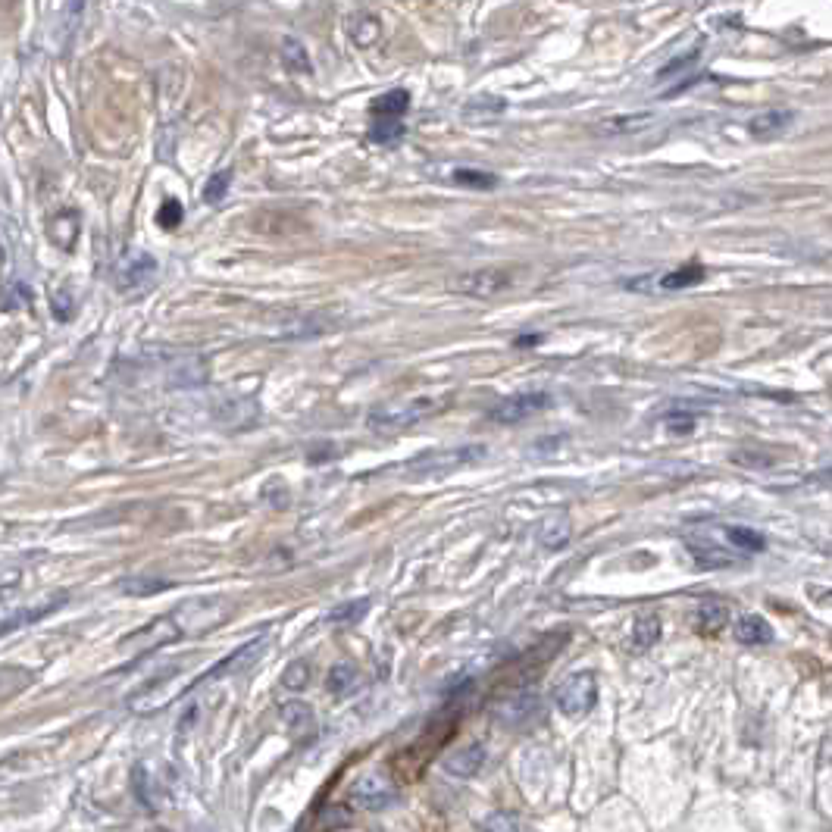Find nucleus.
<instances>
[{
	"mask_svg": "<svg viewBox=\"0 0 832 832\" xmlns=\"http://www.w3.org/2000/svg\"><path fill=\"white\" fill-rule=\"evenodd\" d=\"M282 717H285V723H288V729H298V726H310L313 723V714H310V707L307 704H301V701H291V704H285L282 707Z\"/></svg>",
	"mask_w": 832,
	"mask_h": 832,
	"instance_id": "nucleus-29",
	"label": "nucleus"
},
{
	"mask_svg": "<svg viewBox=\"0 0 832 832\" xmlns=\"http://www.w3.org/2000/svg\"><path fill=\"white\" fill-rule=\"evenodd\" d=\"M695 57H698V47H695V51H692L689 57H676L673 63H667L664 69L657 72V79H670V76H676V69H689V63H692Z\"/></svg>",
	"mask_w": 832,
	"mask_h": 832,
	"instance_id": "nucleus-33",
	"label": "nucleus"
},
{
	"mask_svg": "<svg viewBox=\"0 0 832 832\" xmlns=\"http://www.w3.org/2000/svg\"><path fill=\"white\" fill-rule=\"evenodd\" d=\"M570 535H573V526H570L567 513H554V517L538 523V545L548 548V551L564 548L570 542Z\"/></svg>",
	"mask_w": 832,
	"mask_h": 832,
	"instance_id": "nucleus-12",
	"label": "nucleus"
},
{
	"mask_svg": "<svg viewBox=\"0 0 832 832\" xmlns=\"http://www.w3.org/2000/svg\"><path fill=\"white\" fill-rule=\"evenodd\" d=\"M548 407H551V395H548V391H526V395L504 398L498 407L488 410V420L501 423V426H517V423L529 420V416L542 413V410H548Z\"/></svg>",
	"mask_w": 832,
	"mask_h": 832,
	"instance_id": "nucleus-7",
	"label": "nucleus"
},
{
	"mask_svg": "<svg viewBox=\"0 0 832 832\" xmlns=\"http://www.w3.org/2000/svg\"><path fill=\"white\" fill-rule=\"evenodd\" d=\"M485 448L482 445H463V448H438L429 451L423 457H416L407 463V470L413 476H442V473H454L460 467H470V463L482 460Z\"/></svg>",
	"mask_w": 832,
	"mask_h": 832,
	"instance_id": "nucleus-3",
	"label": "nucleus"
},
{
	"mask_svg": "<svg viewBox=\"0 0 832 832\" xmlns=\"http://www.w3.org/2000/svg\"><path fill=\"white\" fill-rule=\"evenodd\" d=\"M557 711L567 717H585L598 704V679L595 673H573L554 689Z\"/></svg>",
	"mask_w": 832,
	"mask_h": 832,
	"instance_id": "nucleus-4",
	"label": "nucleus"
},
{
	"mask_svg": "<svg viewBox=\"0 0 832 832\" xmlns=\"http://www.w3.org/2000/svg\"><path fill=\"white\" fill-rule=\"evenodd\" d=\"M116 589H119L122 595H129V598H151V595H157V592L173 589V582L163 579V576H151V573H132V576H126V579H119Z\"/></svg>",
	"mask_w": 832,
	"mask_h": 832,
	"instance_id": "nucleus-11",
	"label": "nucleus"
},
{
	"mask_svg": "<svg viewBox=\"0 0 832 832\" xmlns=\"http://www.w3.org/2000/svg\"><path fill=\"white\" fill-rule=\"evenodd\" d=\"M370 610V601L366 598H357V601H348V604H338L332 614H329V623L335 626H354L363 620V614Z\"/></svg>",
	"mask_w": 832,
	"mask_h": 832,
	"instance_id": "nucleus-24",
	"label": "nucleus"
},
{
	"mask_svg": "<svg viewBox=\"0 0 832 832\" xmlns=\"http://www.w3.org/2000/svg\"><path fill=\"white\" fill-rule=\"evenodd\" d=\"M695 620H698V632L714 635V632H720L729 623V607L720 604V601H704L698 607V617Z\"/></svg>",
	"mask_w": 832,
	"mask_h": 832,
	"instance_id": "nucleus-18",
	"label": "nucleus"
},
{
	"mask_svg": "<svg viewBox=\"0 0 832 832\" xmlns=\"http://www.w3.org/2000/svg\"><path fill=\"white\" fill-rule=\"evenodd\" d=\"M348 32H351L357 47H370L379 38V19L370 16V13H360L348 22Z\"/></svg>",
	"mask_w": 832,
	"mask_h": 832,
	"instance_id": "nucleus-22",
	"label": "nucleus"
},
{
	"mask_svg": "<svg viewBox=\"0 0 832 832\" xmlns=\"http://www.w3.org/2000/svg\"><path fill=\"white\" fill-rule=\"evenodd\" d=\"M401 138H404V122H398V119H379V122H373V129H370L373 144H395Z\"/></svg>",
	"mask_w": 832,
	"mask_h": 832,
	"instance_id": "nucleus-26",
	"label": "nucleus"
},
{
	"mask_svg": "<svg viewBox=\"0 0 832 832\" xmlns=\"http://www.w3.org/2000/svg\"><path fill=\"white\" fill-rule=\"evenodd\" d=\"M32 685V673L22 667H0V701H7L13 695H19L22 689Z\"/></svg>",
	"mask_w": 832,
	"mask_h": 832,
	"instance_id": "nucleus-21",
	"label": "nucleus"
},
{
	"mask_svg": "<svg viewBox=\"0 0 832 832\" xmlns=\"http://www.w3.org/2000/svg\"><path fill=\"white\" fill-rule=\"evenodd\" d=\"M482 832H520V826H517V820H513L510 814L498 811V814H492L482 823Z\"/></svg>",
	"mask_w": 832,
	"mask_h": 832,
	"instance_id": "nucleus-31",
	"label": "nucleus"
},
{
	"mask_svg": "<svg viewBox=\"0 0 832 832\" xmlns=\"http://www.w3.org/2000/svg\"><path fill=\"white\" fill-rule=\"evenodd\" d=\"M732 635H736L742 645H770L773 642V626L764 617L748 614V617L736 620V626H732Z\"/></svg>",
	"mask_w": 832,
	"mask_h": 832,
	"instance_id": "nucleus-14",
	"label": "nucleus"
},
{
	"mask_svg": "<svg viewBox=\"0 0 832 832\" xmlns=\"http://www.w3.org/2000/svg\"><path fill=\"white\" fill-rule=\"evenodd\" d=\"M348 798L354 807H363V811H382V807L395 804L398 786L382 773H366L348 789Z\"/></svg>",
	"mask_w": 832,
	"mask_h": 832,
	"instance_id": "nucleus-6",
	"label": "nucleus"
},
{
	"mask_svg": "<svg viewBox=\"0 0 832 832\" xmlns=\"http://www.w3.org/2000/svg\"><path fill=\"white\" fill-rule=\"evenodd\" d=\"M792 119H795V113L789 107H770V110H761V113H754L748 119V132L757 141H770V138L786 132L792 126Z\"/></svg>",
	"mask_w": 832,
	"mask_h": 832,
	"instance_id": "nucleus-9",
	"label": "nucleus"
},
{
	"mask_svg": "<svg viewBox=\"0 0 832 832\" xmlns=\"http://www.w3.org/2000/svg\"><path fill=\"white\" fill-rule=\"evenodd\" d=\"M157 276V263L148 254H132L119 269V291H126V295H141L144 288L154 285Z\"/></svg>",
	"mask_w": 832,
	"mask_h": 832,
	"instance_id": "nucleus-8",
	"label": "nucleus"
},
{
	"mask_svg": "<svg viewBox=\"0 0 832 832\" xmlns=\"http://www.w3.org/2000/svg\"><path fill=\"white\" fill-rule=\"evenodd\" d=\"M707 279V273L698 266V263H689V266H679L673 269V273H667L664 279H660L657 285L664 288V291H679V288H692V285H701Z\"/></svg>",
	"mask_w": 832,
	"mask_h": 832,
	"instance_id": "nucleus-19",
	"label": "nucleus"
},
{
	"mask_svg": "<svg viewBox=\"0 0 832 832\" xmlns=\"http://www.w3.org/2000/svg\"><path fill=\"white\" fill-rule=\"evenodd\" d=\"M282 682L288 685V689H304V685H307V664H291L285 670Z\"/></svg>",
	"mask_w": 832,
	"mask_h": 832,
	"instance_id": "nucleus-32",
	"label": "nucleus"
},
{
	"mask_svg": "<svg viewBox=\"0 0 832 832\" xmlns=\"http://www.w3.org/2000/svg\"><path fill=\"white\" fill-rule=\"evenodd\" d=\"M370 110H373V116H379V119H401V116L410 110V94H407L404 88L385 91V94L376 97Z\"/></svg>",
	"mask_w": 832,
	"mask_h": 832,
	"instance_id": "nucleus-15",
	"label": "nucleus"
},
{
	"mask_svg": "<svg viewBox=\"0 0 832 832\" xmlns=\"http://www.w3.org/2000/svg\"><path fill=\"white\" fill-rule=\"evenodd\" d=\"M141 832H166V829H160V826H151V829H141Z\"/></svg>",
	"mask_w": 832,
	"mask_h": 832,
	"instance_id": "nucleus-35",
	"label": "nucleus"
},
{
	"mask_svg": "<svg viewBox=\"0 0 832 832\" xmlns=\"http://www.w3.org/2000/svg\"><path fill=\"white\" fill-rule=\"evenodd\" d=\"M692 432V416H673L670 420V432Z\"/></svg>",
	"mask_w": 832,
	"mask_h": 832,
	"instance_id": "nucleus-34",
	"label": "nucleus"
},
{
	"mask_svg": "<svg viewBox=\"0 0 832 832\" xmlns=\"http://www.w3.org/2000/svg\"><path fill=\"white\" fill-rule=\"evenodd\" d=\"M360 685V673H357V667H351V664H338V667H332L329 670V692H335V695H348V692H354Z\"/></svg>",
	"mask_w": 832,
	"mask_h": 832,
	"instance_id": "nucleus-23",
	"label": "nucleus"
},
{
	"mask_svg": "<svg viewBox=\"0 0 832 832\" xmlns=\"http://www.w3.org/2000/svg\"><path fill=\"white\" fill-rule=\"evenodd\" d=\"M660 642V617L657 614H645L635 620L632 626V648L635 651H648Z\"/></svg>",
	"mask_w": 832,
	"mask_h": 832,
	"instance_id": "nucleus-17",
	"label": "nucleus"
},
{
	"mask_svg": "<svg viewBox=\"0 0 832 832\" xmlns=\"http://www.w3.org/2000/svg\"><path fill=\"white\" fill-rule=\"evenodd\" d=\"M513 285V276L507 269H473V273H460L448 282V291L463 298H495L501 291H507Z\"/></svg>",
	"mask_w": 832,
	"mask_h": 832,
	"instance_id": "nucleus-5",
	"label": "nucleus"
},
{
	"mask_svg": "<svg viewBox=\"0 0 832 832\" xmlns=\"http://www.w3.org/2000/svg\"><path fill=\"white\" fill-rule=\"evenodd\" d=\"M229 185H232V173L229 169H223V173H216L210 176V182L204 185V201L207 204H219L229 194Z\"/></svg>",
	"mask_w": 832,
	"mask_h": 832,
	"instance_id": "nucleus-28",
	"label": "nucleus"
},
{
	"mask_svg": "<svg viewBox=\"0 0 832 832\" xmlns=\"http://www.w3.org/2000/svg\"><path fill=\"white\" fill-rule=\"evenodd\" d=\"M726 538H729L732 548H739V551H745V554H757V551L767 548V538H764L761 532L748 529V526H729V529H726Z\"/></svg>",
	"mask_w": 832,
	"mask_h": 832,
	"instance_id": "nucleus-20",
	"label": "nucleus"
},
{
	"mask_svg": "<svg viewBox=\"0 0 832 832\" xmlns=\"http://www.w3.org/2000/svg\"><path fill=\"white\" fill-rule=\"evenodd\" d=\"M689 554L695 557V564L698 567H707V570H717V567H732V564H739V557L714 545V542H698V538H689Z\"/></svg>",
	"mask_w": 832,
	"mask_h": 832,
	"instance_id": "nucleus-13",
	"label": "nucleus"
},
{
	"mask_svg": "<svg viewBox=\"0 0 832 832\" xmlns=\"http://www.w3.org/2000/svg\"><path fill=\"white\" fill-rule=\"evenodd\" d=\"M448 404H451L448 395L445 398L420 395V398L388 401V404H379L370 416H366V423H370L373 432H398V429H410L416 423L429 420V416H435V413H442Z\"/></svg>",
	"mask_w": 832,
	"mask_h": 832,
	"instance_id": "nucleus-2",
	"label": "nucleus"
},
{
	"mask_svg": "<svg viewBox=\"0 0 832 832\" xmlns=\"http://www.w3.org/2000/svg\"><path fill=\"white\" fill-rule=\"evenodd\" d=\"M454 729H457V714H442V717H435L426 729H423V736L410 742L404 751H398V757L391 761V770H395V776L401 782H413V779H420L423 770L432 764V757L442 751L451 736H454Z\"/></svg>",
	"mask_w": 832,
	"mask_h": 832,
	"instance_id": "nucleus-1",
	"label": "nucleus"
},
{
	"mask_svg": "<svg viewBox=\"0 0 832 832\" xmlns=\"http://www.w3.org/2000/svg\"><path fill=\"white\" fill-rule=\"evenodd\" d=\"M182 216H185V207L179 201H163L160 210H157V223L163 229H176L182 223Z\"/></svg>",
	"mask_w": 832,
	"mask_h": 832,
	"instance_id": "nucleus-30",
	"label": "nucleus"
},
{
	"mask_svg": "<svg viewBox=\"0 0 832 832\" xmlns=\"http://www.w3.org/2000/svg\"><path fill=\"white\" fill-rule=\"evenodd\" d=\"M282 63H285L291 72H310V60H307L304 44L295 41V38H285V41H282Z\"/></svg>",
	"mask_w": 832,
	"mask_h": 832,
	"instance_id": "nucleus-25",
	"label": "nucleus"
},
{
	"mask_svg": "<svg viewBox=\"0 0 832 832\" xmlns=\"http://www.w3.org/2000/svg\"><path fill=\"white\" fill-rule=\"evenodd\" d=\"M485 764V748L482 745H467V748H457L454 754L445 757V770L457 779H473Z\"/></svg>",
	"mask_w": 832,
	"mask_h": 832,
	"instance_id": "nucleus-10",
	"label": "nucleus"
},
{
	"mask_svg": "<svg viewBox=\"0 0 832 832\" xmlns=\"http://www.w3.org/2000/svg\"><path fill=\"white\" fill-rule=\"evenodd\" d=\"M454 182L457 185H463V188H495L498 185V179L492 176V173H485V169H454Z\"/></svg>",
	"mask_w": 832,
	"mask_h": 832,
	"instance_id": "nucleus-27",
	"label": "nucleus"
},
{
	"mask_svg": "<svg viewBox=\"0 0 832 832\" xmlns=\"http://www.w3.org/2000/svg\"><path fill=\"white\" fill-rule=\"evenodd\" d=\"M654 122V113H623V116H607L601 122L604 135H629V132H642Z\"/></svg>",
	"mask_w": 832,
	"mask_h": 832,
	"instance_id": "nucleus-16",
	"label": "nucleus"
}]
</instances>
